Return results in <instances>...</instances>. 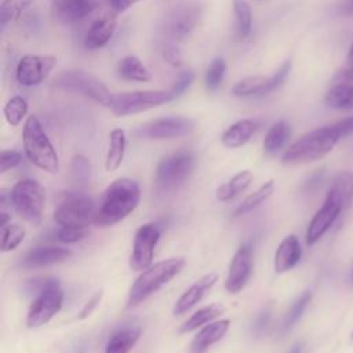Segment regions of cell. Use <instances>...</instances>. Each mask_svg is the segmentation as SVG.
Listing matches in <instances>:
<instances>
[{
	"mask_svg": "<svg viewBox=\"0 0 353 353\" xmlns=\"http://www.w3.org/2000/svg\"><path fill=\"white\" fill-rule=\"evenodd\" d=\"M343 137L346 135L341 120L319 127L290 145L281 154L280 161L284 165H301L317 161L325 157Z\"/></svg>",
	"mask_w": 353,
	"mask_h": 353,
	"instance_id": "obj_1",
	"label": "cell"
},
{
	"mask_svg": "<svg viewBox=\"0 0 353 353\" xmlns=\"http://www.w3.org/2000/svg\"><path fill=\"white\" fill-rule=\"evenodd\" d=\"M141 201L139 185L130 178L114 179L103 192L99 207H97L94 225L99 228L112 226L127 218Z\"/></svg>",
	"mask_w": 353,
	"mask_h": 353,
	"instance_id": "obj_2",
	"label": "cell"
},
{
	"mask_svg": "<svg viewBox=\"0 0 353 353\" xmlns=\"http://www.w3.org/2000/svg\"><path fill=\"white\" fill-rule=\"evenodd\" d=\"M186 265L183 256H172L150 265L142 270L130 287L127 296V307H135L163 285L170 283Z\"/></svg>",
	"mask_w": 353,
	"mask_h": 353,
	"instance_id": "obj_3",
	"label": "cell"
},
{
	"mask_svg": "<svg viewBox=\"0 0 353 353\" xmlns=\"http://www.w3.org/2000/svg\"><path fill=\"white\" fill-rule=\"evenodd\" d=\"M22 139L25 154L33 165L48 174H57L59 171L58 153L47 132L44 131L40 120L34 114H30L26 119L23 124Z\"/></svg>",
	"mask_w": 353,
	"mask_h": 353,
	"instance_id": "obj_4",
	"label": "cell"
},
{
	"mask_svg": "<svg viewBox=\"0 0 353 353\" xmlns=\"http://www.w3.org/2000/svg\"><path fill=\"white\" fill-rule=\"evenodd\" d=\"M97 207L91 196L79 190H61L55 197L54 221L58 226L90 228Z\"/></svg>",
	"mask_w": 353,
	"mask_h": 353,
	"instance_id": "obj_5",
	"label": "cell"
},
{
	"mask_svg": "<svg viewBox=\"0 0 353 353\" xmlns=\"http://www.w3.org/2000/svg\"><path fill=\"white\" fill-rule=\"evenodd\" d=\"M10 203L22 219L32 226H39L46 207V189L36 179H21L10 192Z\"/></svg>",
	"mask_w": 353,
	"mask_h": 353,
	"instance_id": "obj_6",
	"label": "cell"
},
{
	"mask_svg": "<svg viewBox=\"0 0 353 353\" xmlns=\"http://www.w3.org/2000/svg\"><path fill=\"white\" fill-rule=\"evenodd\" d=\"M51 85L59 90H76L80 91L84 97L90 98L91 101L99 103L105 108H112L113 97L106 84L99 80L98 77L80 70V69H70L59 72L51 81Z\"/></svg>",
	"mask_w": 353,
	"mask_h": 353,
	"instance_id": "obj_7",
	"label": "cell"
},
{
	"mask_svg": "<svg viewBox=\"0 0 353 353\" xmlns=\"http://www.w3.org/2000/svg\"><path fill=\"white\" fill-rule=\"evenodd\" d=\"M194 168V154L190 150H176L160 159L154 182L160 192H174L181 188Z\"/></svg>",
	"mask_w": 353,
	"mask_h": 353,
	"instance_id": "obj_8",
	"label": "cell"
},
{
	"mask_svg": "<svg viewBox=\"0 0 353 353\" xmlns=\"http://www.w3.org/2000/svg\"><path fill=\"white\" fill-rule=\"evenodd\" d=\"M63 305V291L61 288L59 280L50 277L47 284L36 294L28 314H26V327L37 328L47 324Z\"/></svg>",
	"mask_w": 353,
	"mask_h": 353,
	"instance_id": "obj_9",
	"label": "cell"
},
{
	"mask_svg": "<svg viewBox=\"0 0 353 353\" xmlns=\"http://www.w3.org/2000/svg\"><path fill=\"white\" fill-rule=\"evenodd\" d=\"M174 101L170 90H145V91H131L119 92L113 97V103L110 110L117 117L137 114L164 103Z\"/></svg>",
	"mask_w": 353,
	"mask_h": 353,
	"instance_id": "obj_10",
	"label": "cell"
},
{
	"mask_svg": "<svg viewBox=\"0 0 353 353\" xmlns=\"http://www.w3.org/2000/svg\"><path fill=\"white\" fill-rule=\"evenodd\" d=\"M196 123L186 116H164L150 120L135 130V135L145 139H172L189 135L194 131Z\"/></svg>",
	"mask_w": 353,
	"mask_h": 353,
	"instance_id": "obj_11",
	"label": "cell"
},
{
	"mask_svg": "<svg viewBox=\"0 0 353 353\" xmlns=\"http://www.w3.org/2000/svg\"><path fill=\"white\" fill-rule=\"evenodd\" d=\"M346 208L349 207L343 203V200L328 189L321 207L317 210V212L309 222L305 234L306 244L314 245L330 230V228Z\"/></svg>",
	"mask_w": 353,
	"mask_h": 353,
	"instance_id": "obj_12",
	"label": "cell"
},
{
	"mask_svg": "<svg viewBox=\"0 0 353 353\" xmlns=\"http://www.w3.org/2000/svg\"><path fill=\"white\" fill-rule=\"evenodd\" d=\"M160 239V229L154 222L141 225L134 236L132 252L130 256V268L142 272L153 265L154 248Z\"/></svg>",
	"mask_w": 353,
	"mask_h": 353,
	"instance_id": "obj_13",
	"label": "cell"
},
{
	"mask_svg": "<svg viewBox=\"0 0 353 353\" xmlns=\"http://www.w3.org/2000/svg\"><path fill=\"white\" fill-rule=\"evenodd\" d=\"M57 65V57L26 54L17 65L15 79L23 87H36L41 84Z\"/></svg>",
	"mask_w": 353,
	"mask_h": 353,
	"instance_id": "obj_14",
	"label": "cell"
},
{
	"mask_svg": "<svg viewBox=\"0 0 353 353\" xmlns=\"http://www.w3.org/2000/svg\"><path fill=\"white\" fill-rule=\"evenodd\" d=\"M201 18V6L197 1H189L178 6L167 18L164 23L165 34L172 40H182L188 37Z\"/></svg>",
	"mask_w": 353,
	"mask_h": 353,
	"instance_id": "obj_15",
	"label": "cell"
},
{
	"mask_svg": "<svg viewBox=\"0 0 353 353\" xmlns=\"http://www.w3.org/2000/svg\"><path fill=\"white\" fill-rule=\"evenodd\" d=\"M252 247L250 243L241 244L230 259L225 290L229 294H239L248 283L252 273Z\"/></svg>",
	"mask_w": 353,
	"mask_h": 353,
	"instance_id": "obj_16",
	"label": "cell"
},
{
	"mask_svg": "<svg viewBox=\"0 0 353 353\" xmlns=\"http://www.w3.org/2000/svg\"><path fill=\"white\" fill-rule=\"evenodd\" d=\"M99 0H52V15L62 23H76L91 15Z\"/></svg>",
	"mask_w": 353,
	"mask_h": 353,
	"instance_id": "obj_17",
	"label": "cell"
},
{
	"mask_svg": "<svg viewBox=\"0 0 353 353\" xmlns=\"http://www.w3.org/2000/svg\"><path fill=\"white\" fill-rule=\"evenodd\" d=\"M72 256V251L58 245H37L28 251L22 258L21 265L26 269L47 268L65 262Z\"/></svg>",
	"mask_w": 353,
	"mask_h": 353,
	"instance_id": "obj_18",
	"label": "cell"
},
{
	"mask_svg": "<svg viewBox=\"0 0 353 353\" xmlns=\"http://www.w3.org/2000/svg\"><path fill=\"white\" fill-rule=\"evenodd\" d=\"M216 281H218L216 273H208V274H204L203 277H200L176 299V302L174 303V307H172V313L175 316H181V314H185L186 312H189L192 307H194L203 299V296L207 294V291L211 290Z\"/></svg>",
	"mask_w": 353,
	"mask_h": 353,
	"instance_id": "obj_19",
	"label": "cell"
},
{
	"mask_svg": "<svg viewBox=\"0 0 353 353\" xmlns=\"http://www.w3.org/2000/svg\"><path fill=\"white\" fill-rule=\"evenodd\" d=\"M117 26L116 12H109L95 19L87 29L84 36V47L87 50H98L105 47L113 37Z\"/></svg>",
	"mask_w": 353,
	"mask_h": 353,
	"instance_id": "obj_20",
	"label": "cell"
},
{
	"mask_svg": "<svg viewBox=\"0 0 353 353\" xmlns=\"http://www.w3.org/2000/svg\"><path fill=\"white\" fill-rule=\"evenodd\" d=\"M302 256V247L299 239L295 234L285 236L276 248L273 268L274 272L281 274L298 265Z\"/></svg>",
	"mask_w": 353,
	"mask_h": 353,
	"instance_id": "obj_21",
	"label": "cell"
},
{
	"mask_svg": "<svg viewBox=\"0 0 353 353\" xmlns=\"http://www.w3.org/2000/svg\"><path fill=\"white\" fill-rule=\"evenodd\" d=\"M229 327H230L229 319L214 320V321L205 324L194 335V338L190 343L189 353H205L208 350V347H211L214 343L219 342L226 335Z\"/></svg>",
	"mask_w": 353,
	"mask_h": 353,
	"instance_id": "obj_22",
	"label": "cell"
},
{
	"mask_svg": "<svg viewBox=\"0 0 353 353\" xmlns=\"http://www.w3.org/2000/svg\"><path fill=\"white\" fill-rule=\"evenodd\" d=\"M258 123L254 119H243L225 130L221 137L222 143L229 149H236L245 145L255 134Z\"/></svg>",
	"mask_w": 353,
	"mask_h": 353,
	"instance_id": "obj_23",
	"label": "cell"
},
{
	"mask_svg": "<svg viewBox=\"0 0 353 353\" xmlns=\"http://www.w3.org/2000/svg\"><path fill=\"white\" fill-rule=\"evenodd\" d=\"M141 336L139 327H125L114 331L106 342L105 353H130Z\"/></svg>",
	"mask_w": 353,
	"mask_h": 353,
	"instance_id": "obj_24",
	"label": "cell"
},
{
	"mask_svg": "<svg viewBox=\"0 0 353 353\" xmlns=\"http://www.w3.org/2000/svg\"><path fill=\"white\" fill-rule=\"evenodd\" d=\"M117 74L128 81L148 83L152 80V73L148 66L137 55H125L117 63Z\"/></svg>",
	"mask_w": 353,
	"mask_h": 353,
	"instance_id": "obj_25",
	"label": "cell"
},
{
	"mask_svg": "<svg viewBox=\"0 0 353 353\" xmlns=\"http://www.w3.org/2000/svg\"><path fill=\"white\" fill-rule=\"evenodd\" d=\"M125 146H127V137L123 128H114L110 131L109 135V145L106 150V157H105V168L108 172L116 171L124 159L125 153Z\"/></svg>",
	"mask_w": 353,
	"mask_h": 353,
	"instance_id": "obj_26",
	"label": "cell"
},
{
	"mask_svg": "<svg viewBox=\"0 0 353 353\" xmlns=\"http://www.w3.org/2000/svg\"><path fill=\"white\" fill-rule=\"evenodd\" d=\"M269 84L270 76H248L240 79L233 87L232 94L239 98H248V97H263L269 94Z\"/></svg>",
	"mask_w": 353,
	"mask_h": 353,
	"instance_id": "obj_27",
	"label": "cell"
},
{
	"mask_svg": "<svg viewBox=\"0 0 353 353\" xmlns=\"http://www.w3.org/2000/svg\"><path fill=\"white\" fill-rule=\"evenodd\" d=\"M225 306L221 303H211L208 306H204L199 310H196L190 317H188L179 327L181 334H189L196 330H200L205 324L214 321L216 317L225 313Z\"/></svg>",
	"mask_w": 353,
	"mask_h": 353,
	"instance_id": "obj_28",
	"label": "cell"
},
{
	"mask_svg": "<svg viewBox=\"0 0 353 353\" xmlns=\"http://www.w3.org/2000/svg\"><path fill=\"white\" fill-rule=\"evenodd\" d=\"M254 174L250 170L239 171L236 175H233L228 182L222 183L216 189V200L218 201H230L236 199L240 193H243L252 182Z\"/></svg>",
	"mask_w": 353,
	"mask_h": 353,
	"instance_id": "obj_29",
	"label": "cell"
},
{
	"mask_svg": "<svg viewBox=\"0 0 353 353\" xmlns=\"http://www.w3.org/2000/svg\"><path fill=\"white\" fill-rule=\"evenodd\" d=\"M291 137V127L285 120H279L270 125L263 139V150L266 154L279 153Z\"/></svg>",
	"mask_w": 353,
	"mask_h": 353,
	"instance_id": "obj_30",
	"label": "cell"
},
{
	"mask_svg": "<svg viewBox=\"0 0 353 353\" xmlns=\"http://www.w3.org/2000/svg\"><path fill=\"white\" fill-rule=\"evenodd\" d=\"M324 102L328 108L338 110H352L353 109V84L350 83H336L325 94Z\"/></svg>",
	"mask_w": 353,
	"mask_h": 353,
	"instance_id": "obj_31",
	"label": "cell"
},
{
	"mask_svg": "<svg viewBox=\"0 0 353 353\" xmlns=\"http://www.w3.org/2000/svg\"><path fill=\"white\" fill-rule=\"evenodd\" d=\"M274 192V181L269 179L268 182H265L262 186H259L254 193L248 194L234 210L233 216H241L248 214L250 211L255 210L256 207H259L263 201H266Z\"/></svg>",
	"mask_w": 353,
	"mask_h": 353,
	"instance_id": "obj_32",
	"label": "cell"
},
{
	"mask_svg": "<svg viewBox=\"0 0 353 353\" xmlns=\"http://www.w3.org/2000/svg\"><path fill=\"white\" fill-rule=\"evenodd\" d=\"M233 11L236 17L237 33L241 39L250 36L252 29V10L247 0H233Z\"/></svg>",
	"mask_w": 353,
	"mask_h": 353,
	"instance_id": "obj_33",
	"label": "cell"
},
{
	"mask_svg": "<svg viewBox=\"0 0 353 353\" xmlns=\"http://www.w3.org/2000/svg\"><path fill=\"white\" fill-rule=\"evenodd\" d=\"M28 109L29 106L26 99L21 95H14L4 103V108H3L4 119L10 125L15 127L21 124V121L25 119V116L28 114Z\"/></svg>",
	"mask_w": 353,
	"mask_h": 353,
	"instance_id": "obj_34",
	"label": "cell"
},
{
	"mask_svg": "<svg viewBox=\"0 0 353 353\" xmlns=\"http://www.w3.org/2000/svg\"><path fill=\"white\" fill-rule=\"evenodd\" d=\"M310 299H312V292L310 291L302 292L295 299V302L291 305V307L288 309V312H287V314L284 317V321H283V331L284 332L290 331L299 321V319L305 313L307 305L310 303Z\"/></svg>",
	"mask_w": 353,
	"mask_h": 353,
	"instance_id": "obj_35",
	"label": "cell"
},
{
	"mask_svg": "<svg viewBox=\"0 0 353 353\" xmlns=\"http://www.w3.org/2000/svg\"><path fill=\"white\" fill-rule=\"evenodd\" d=\"M36 0H3L0 4V25L4 28L8 22L15 21Z\"/></svg>",
	"mask_w": 353,
	"mask_h": 353,
	"instance_id": "obj_36",
	"label": "cell"
},
{
	"mask_svg": "<svg viewBox=\"0 0 353 353\" xmlns=\"http://www.w3.org/2000/svg\"><path fill=\"white\" fill-rule=\"evenodd\" d=\"M226 73V61L222 57H216L214 58L205 72V87L208 91H216L219 88V85L223 81Z\"/></svg>",
	"mask_w": 353,
	"mask_h": 353,
	"instance_id": "obj_37",
	"label": "cell"
},
{
	"mask_svg": "<svg viewBox=\"0 0 353 353\" xmlns=\"http://www.w3.org/2000/svg\"><path fill=\"white\" fill-rule=\"evenodd\" d=\"M25 240V229L17 223L1 226V251L8 252L15 250Z\"/></svg>",
	"mask_w": 353,
	"mask_h": 353,
	"instance_id": "obj_38",
	"label": "cell"
},
{
	"mask_svg": "<svg viewBox=\"0 0 353 353\" xmlns=\"http://www.w3.org/2000/svg\"><path fill=\"white\" fill-rule=\"evenodd\" d=\"M91 172H92V168L88 159L83 154H74L70 163V174L73 179L79 185H85L91 178Z\"/></svg>",
	"mask_w": 353,
	"mask_h": 353,
	"instance_id": "obj_39",
	"label": "cell"
},
{
	"mask_svg": "<svg viewBox=\"0 0 353 353\" xmlns=\"http://www.w3.org/2000/svg\"><path fill=\"white\" fill-rule=\"evenodd\" d=\"M90 233L88 228H74V226H59V229L55 230L54 237L55 240L65 243V244H72L81 241L83 239L87 237Z\"/></svg>",
	"mask_w": 353,
	"mask_h": 353,
	"instance_id": "obj_40",
	"label": "cell"
},
{
	"mask_svg": "<svg viewBox=\"0 0 353 353\" xmlns=\"http://www.w3.org/2000/svg\"><path fill=\"white\" fill-rule=\"evenodd\" d=\"M194 77H196V74H194V72L192 70V69H183L179 74H178V77L175 79V81L172 83V85H171V88H170V92H171V95H172V99H176V98H179L181 95H183L188 90H189V87L193 84V81H194Z\"/></svg>",
	"mask_w": 353,
	"mask_h": 353,
	"instance_id": "obj_41",
	"label": "cell"
},
{
	"mask_svg": "<svg viewBox=\"0 0 353 353\" xmlns=\"http://www.w3.org/2000/svg\"><path fill=\"white\" fill-rule=\"evenodd\" d=\"M22 163V154L18 150L3 149L0 152V174H6Z\"/></svg>",
	"mask_w": 353,
	"mask_h": 353,
	"instance_id": "obj_42",
	"label": "cell"
},
{
	"mask_svg": "<svg viewBox=\"0 0 353 353\" xmlns=\"http://www.w3.org/2000/svg\"><path fill=\"white\" fill-rule=\"evenodd\" d=\"M163 58L172 68H179L183 63L181 48L176 44H167L163 48Z\"/></svg>",
	"mask_w": 353,
	"mask_h": 353,
	"instance_id": "obj_43",
	"label": "cell"
},
{
	"mask_svg": "<svg viewBox=\"0 0 353 353\" xmlns=\"http://www.w3.org/2000/svg\"><path fill=\"white\" fill-rule=\"evenodd\" d=\"M102 296H103V291L102 290H99V291H97L85 303H84V306H83V309L79 312V316H77V319L79 320H84V319H87V317H90L91 314H92V312L98 307V305H99V302H101V299H102Z\"/></svg>",
	"mask_w": 353,
	"mask_h": 353,
	"instance_id": "obj_44",
	"label": "cell"
},
{
	"mask_svg": "<svg viewBox=\"0 0 353 353\" xmlns=\"http://www.w3.org/2000/svg\"><path fill=\"white\" fill-rule=\"evenodd\" d=\"M269 321H270V310H269V309H265V310L261 312L259 316L255 319L254 325H252V331H254L256 335H261V334L266 330Z\"/></svg>",
	"mask_w": 353,
	"mask_h": 353,
	"instance_id": "obj_45",
	"label": "cell"
},
{
	"mask_svg": "<svg viewBox=\"0 0 353 353\" xmlns=\"http://www.w3.org/2000/svg\"><path fill=\"white\" fill-rule=\"evenodd\" d=\"M109 7L113 10V12L119 14V12H124L128 8H131L132 6H135L137 3L142 1V0H106Z\"/></svg>",
	"mask_w": 353,
	"mask_h": 353,
	"instance_id": "obj_46",
	"label": "cell"
},
{
	"mask_svg": "<svg viewBox=\"0 0 353 353\" xmlns=\"http://www.w3.org/2000/svg\"><path fill=\"white\" fill-rule=\"evenodd\" d=\"M335 83H352L353 81V65L349 63V66L341 69L335 77H334Z\"/></svg>",
	"mask_w": 353,
	"mask_h": 353,
	"instance_id": "obj_47",
	"label": "cell"
},
{
	"mask_svg": "<svg viewBox=\"0 0 353 353\" xmlns=\"http://www.w3.org/2000/svg\"><path fill=\"white\" fill-rule=\"evenodd\" d=\"M336 12L343 17H353V0H341L336 6Z\"/></svg>",
	"mask_w": 353,
	"mask_h": 353,
	"instance_id": "obj_48",
	"label": "cell"
},
{
	"mask_svg": "<svg viewBox=\"0 0 353 353\" xmlns=\"http://www.w3.org/2000/svg\"><path fill=\"white\" fill-rule=\"evenodd\" d=\"M302 347H303L302 343H301V342H296L295 345L291 346V349H290L287 353H301V352H302Z\"/></svg>",
	"mask_w": 353,
	"mask_h": 353,
	"instance_id": "obj_49",
	"label": "cell"
},
{
	"mask_svg": "<svg viewBox=\"0 0 353 353\" xmlns=\"http://www.w3.org/2000/svg\"><path fill=\"white\" fill-rule=\"evenodd\" d=\"M347 63L353 65V44H352V47L349 48V52H347Z\"/></svg>",
	"mask_w": 353,
	"mask_h": 353,
	"instance_id": "obj_50",
	"label": "cell"
},
{
	"mask_svg": "<svg viewBox=\"0 0 353 353\" xmlns=\"http://www.w3.org/2000/svg\"><path fill=\"white\" fill-rule=\"evenodd\" d=\"M347 281H349V285L353 287V266H352V269H350V272H349V279H347Z\"/></svg>",
	"mask_w": 353,
	"mask_h": 353,
	"instance_id": "obj_51",
	"label": "cell"
},
{
	"mask_svg": "<svg viewBox=\"0 0 353 353\" xmlns=\"http://www.w3.org/2000/svg\"><path fill=\"white\" fill-rule=\"evenodd\" d=\"M350 338H352V341H353V330H352V334H350Z\"/></svg>",
	"mask_w": 353,
	"mask_h": 353,
	"instance_id": "obj_52",
	"label": "cell"
}]
</instances>
